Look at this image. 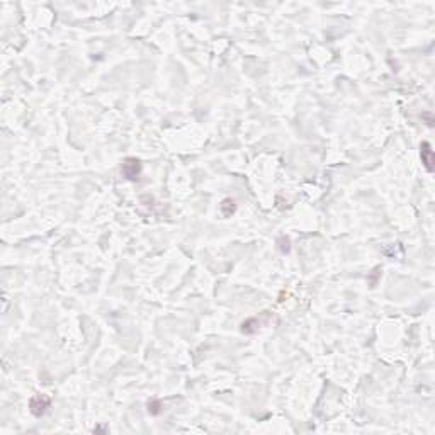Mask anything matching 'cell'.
Segmentation results:
<instances>
[{
	"label": "cell",
	"mask_w": 435,
	"mask_h": 435,
	"mask_svg": "<svg viewBox=\"0 0 435 435\" xmlns=\"http://www.w3.org/2000/svg\"><path fill=\"white\" fill-rule=\"evenodd\" d=\"M50 404H51L50 396L36 394V396H33L31 401H29V411H31L34 416H43L46 411H48Z\"/></svg>",
	"instance_id": "cell-1"
},
{
	"label": "cell",
	"mask_w": 435,
	"mask_h": 435,
	"mask_svg": "<svg viewBox=\"0 0 435 435\" xmlns=\"http://www.w3.org/2000/svg\"><path fill=\"white\" fill-rule=\"evenodd\" d=\"M121 172L128 180H138L141 175L140 160H136V158H126L123 163V167H121Z\"/></svg>",
	"instance_id": "cell-2"
},
{
	"label": "cell",
	"mask_w": 435,
	"mask_h": 435,
	"mask_svg": "<svg viewBox=\"0 0 435 435\" xmlns=\"http://www.w3.org/2000/svg\"><path fill=\"white\" fill-rule=\"evenodd\" d=\"M420 157H421V163L425 165V169L428 172H433V150L427 141H423L420 146Z\"/></svg>",
	"instance_id": "cell-3"
},
{
	"label": "cell",
	"mask_w": 435,
	"mask_h": 435,
	"mask_svg": "<svg viewBox=\"0 0 435 435\" xmlns=\"http://www.w3.org/2000/svg\"><path fill=\"white\" fill-rule=\"evenodd\" d=\"M236 209L235 206V201L233 199H225L221 202V213L225 214V216H230V214H233Z\"/></svg>",
	"instance_id": "cell-4"
},
{
	"label": "cell",
	"mask_w": 435,
	"mask_h": 435,
	"mask_svg": "<svg viewBox=\"0 0 435 435\" xmlns=\"http://www.w3.org/2000/svg\"><path fill=\"white\" fill-rule=\"evenodd\" d=\"M148 411L150 415H158V413L162 411V404L158 399H152V401H148Z\"/></svg>",
	"instance_id": "cell-5"
}]
</instances>
